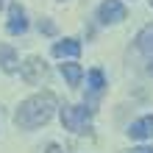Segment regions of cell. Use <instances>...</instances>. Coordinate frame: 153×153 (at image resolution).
<instances>
[{"mask_svg":"<svg viewBox=\"0 0 153 153\" xmlns=\"http://www.w3.org/2000/svg\"><path fill=\"white\" fill-rule=\"evenodd\" d=\"M59 109V97L50 92V89H45V92H36L31 97H25V100L17 106L14 111V125L22 131H36L42 125H48L53 120V114Z\"/></svg>","mask_w":153,"mask_h":153,"instance_id":"obj_1","label":"cell"},{"mask_svg":"<svg viewBox=\"0 0 153 153\" xmlns=\"http://www.w3.org/2000/svg\"><path fill=\"white\" fill-rule=\"evenodd\" d=\"M92 111L95 109H89V106H73V103H64L59 109V117H61V125H64L67 131H73V134H86L89 131V125H92Z\"/></svg>","mask_w":153,"mask_h":153,"instance_id":"obj_2","label":"cell"},{"mask_svg":"<svg viewBox=\"0 0 153 153\" xmlns=\"http://www.w3.org/2000/svg\"><path fill=\"white\" fill-rule=\"evenodd\" d=\"M123 20H128V8L123 0H103L97 6V22L100 25H120Z\"/></svg>","mask_w":153,"mask_h":153,"instance_id":"obj_3","label":"cell"},{"mask_svg":"<svg viewBox=\"0 0 153 153\" xmlns=\"http://www.w3.org/2000/svg\"><path fill=\"white\" fill-rule=\"evenodd\" d=\"M20 75H22L25 84H31V86L42 84V78L48 75V64H45V59H39V56H28V59L20 64Z\"/></svg>","mask_w":153,"mask_h":153,"instance_id":"obj_4","label":"cell"},{"mask_svg":"<svg viewBox=\"0 0 153 153\" xmlns=\"http://www.w3.org/2000/svg\"><path fill=\"white\" fill-rule=\"evenodd\" d=\"M6 31L11 36H20V33L28 31V14L20 3H8V22H6Z\"/></svg>","mask_w":153,"mask_h":153,"instance_id":"obj_5","label":"cell"},{"mask_svg":"<svg viewBox=\"0 0 153 153\" xmlns=\"http://www.w3.org/2000/svg\"><path fill=\"white\" fill-rule=\"evenodd\" d=\"M86 92H89V103H86V106L92 109V103L106 92V73H103L100 67H92V70L86 73Z\"/></svg>","mask_w":153,"mask_h":153,"instance_id":"obj_6","label":"cell"},{"mask_svg":"<svg viewBox=\"0 0 153 153\" xmlns=\"http://www.w3.org/2000/svg\"><path fill=\"white\" fill-rule=\"evenodd\" d=\"M50 53H53L56 59H61V61H67V59H78V56H81V39H75V36L59 39V42H53Z\"/></svg>","mask_w":153,"mask_h":153,"instance_id":"obj_7","label":"cell"},{"mask_svg":"<svg viewBox=\"0 0 153 153\" xmlns=\"http://www.w3.org/2000/svg\"><path fill=\"white\" fill-rule=\"evenodd\" d=\"M128 137L137 142H148L153 139V114H142L128 125Z\"/></svg>","mask_w":153,"mask_h":153,"instance_id":"obj_8","label":"cell"},{"mask_svg":"<svg viewBox=\"0 0 153 153\" xmlns=\"http://www.w3.org/2000/svg\"><path fill=\"white\" fill-rule=\"evenodd\" d=\"M59 73H61V78H64L70 86H81V81H84V67H81L75 59H67L64 64H59Z\"/></svg>","mask_w":153,"mask_h":153,"instance_id":"obj_9","label":"cell"},{"mask_svg":"<svg viewBox=\"0 0 153 153\" xmlns=\"http://www.w3.org/2000/svg\"><path fill=\"white\" fill-rule=\"evenodd\" d=\"M17 67H20V56H17V50L11 45H0V70L3 73H17Z\"/></svg>","mask_w":153,"mask_h":153,"instance_id":"obj_10","label":"cell"},{"mask_svg":"<svg viewBox=\"0 0 153 153\" xmlns=\"http://www.w3.org/2000/svg\"><path fill=\"white\" fill-rule=\"evenodd\" d=\"M134 42H137V50L145 53V56L150 59V56H153V22L145 25V28L137 33V39H134Z\"/></svg>","mask_w":153,"mask_h":153,"instance_id":"obj_11","label":"cell"},{"mask_svg":"<svg viewBox=\"0 0 153 153\" xmlns=\"http://www.w3.org/2000/svg\"><path fill=\"white\" fill-rule=\"evenodd\" d=\"M39 33H45V36H56L59 28H56V22H53L50 17H42V20H39Z\"/></svg>","mask_w":153,"mask_h":153,"instance_id":"obj_12","label":"cell"},{"mask_svg":"<svg viewBox=\"0 0 153 153\" xmlns=\"http://www.w3.org/2000/svg\"><path fill=\"white\" fill-rule=\"evenodd\" d=\"M131 153H153V145H139V148H134Z\"/></svg>","mask_w":153,"mask_h":153,"instance_id":"obj_13","label":"cell"},{"mask_svg":"<svg viewBox=\"0 0 153 153\" xmlns=\"http://www.w3.org/2000/svg\"><path fill=\"white\" fill-rule=\"evenodd\" d=\"M45 153H64V150H61V148L56 145V142H50V145H48V148H45Z\"/></svg>","mask_w":153,"mask_h":153,"instance_id":"obj_14","label":"cell"},{"mask_svg":"<svg viewBox=\"0 0 153 153\" xmlns=\"http://www.w3.org/2000/svg\"><path fill=\"white\" fill-rule=\"evenodd\" d=\"M145 70H148V75H150V78H153V56H150V59H148V67H145Z\"/></svg>","mask_w":153,"mask_h":153,"instance_id":"obj_15","label":"cell"},{"mask_svg":"<svg viewBox=\"0 0 153 153\" xmlns=\"http://www.w3.org/2000/svg\"><path fill=\"white\" fill-rule=\"evenodd\" d=\"M6 3H8V0H0V8H3V6H6Z\"/></svg>","mask_w":153,"mask_h":153,"instance_id":"obj_16","label":"cell"},{"mask_svg":"<svg viewBox=\"0 0 153 153\" xmlns=\"http://www.w3.org/2000/svg\"><path fill=\"white\" fill-rule=\"evenodd\" d=\"M148 3H150V8H153V0H148Z\"/></svg>","mask_w":153,"mask_h":153,"instance_id":"obj_17","label":"cell"}]
</instances>
